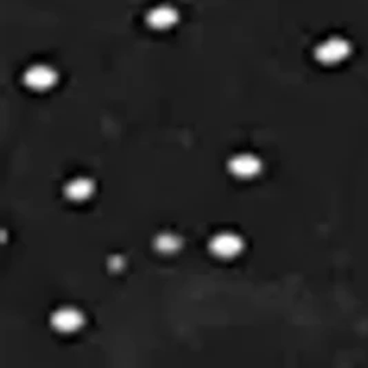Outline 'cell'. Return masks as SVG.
Instances as JSON below:
<instances>
[{"mask_svg":"<svg viewBox=\"0 0 368 368\" xmlns=\"http://www.w3.org/2000/svg\"><path fill=\"white\" fill-rule=\"evenodd\" d=\"M350 54V44L342 37H328L316 49V58L324 65H337Z\"/></svg>","mask_w":368,"mask_h":368,"instance_id":"cell-1","label":"cell"},{"mask_svg":"<svg viewBox=\"0 0 368 368\" xmlns=\"http://www.w3.org/2000/svg\"><path fill=\"white\" fill-rule=\"evenodd\" d=\"M24 83L33 91H47L57 83V72L44 64L32 65L24 73Z\"/></svg>","mask_w":368,"mask_h":368,"instance_id":"cell-2","label":"cell"},{"mask_svg":"<svg viewBox=\"0 0 368 368\" xmlns=\"http://www.w3.org/2000/svg\"><path fill=\"white\" fill-rule=\"evenodd\" d=\"M208 247L210 251L217 258L232 259L242 253L243 240L240 239V236L232 232H221L211 239Z\"/></svg>","mask_w":368,"mask_h":368,"instance_id":"cell-3","label":"cell"},{"mask_svg":"<svg viewBox=\"0 0 368 368\" xmlns=\"http://www.w3.org/2000/svg\"><path fill=\"white\" fill-rule=\"evenodd\" d=\"M52 326L53 328L61 333V334H72L78 330L85 323V317L82 311H78L76 308L72 307H64L59 308L52 314Z\"/></svg>","mask_w":368,"mask_h":368,"instance_id":"cell-4","label":"cell"},{"mask_svg":"<svg viewBox=\"0 0 368 368\" xmlns=\"http://www.w3.org/2000/svg\"><path fill=\"white\" fill-rule=\"evenodd\" d=\"M227 169L232 175L240 179H250L254 178L262 169L261 160L251 153H237L230 158Z\"/></svg>","mask_w":368,"mask_h":368,"instance_id":"cell-5","label":"cell"},{"mask_svg":"<svg viewBox=\"0 0 368 368\" xmlns=\"http://www.w3.org/2000/svg\"><path fill=\"white\" fill-rule=\"evenodd\" d=\"M178 21V13L174 7L167 6V4H160L156 6L155 8H152L148 13L146 17V23L150 28L156 29V30H166L174 27Z\"/></svg>","mask_w":368,"mask_h":368,"instance_id":"cell-6","label":"cell"},{"mask_svg":"<svg viewBox=\"0 0 368 368\" xmlns=\"http://www.w3.org/2000/svg\"><path fill=\"white\" fill-rule=\"evenodd\" d=\"M94 192V184L91 179L85 177H78L71 179L65 185V195L72 201H85Z\"/></svg>","mask_w":368,"mask_h":368,"instance_id":"cell-7","label":"cell"},{"mask_svg":"<svg viewBox=\"0 0 368 368\" xmlns=\"http://www.w3.org/2000/svg\"><path fill=\"white\" fill-rule=\"evenodd\" d=\"M155 247L163 254H172L181 247V240L174 233H162L155 240Z\"/></svg>","mask_w":368,"mask_h":368,"instance_id":"cell-8","label":"cell"}]
</instances>
